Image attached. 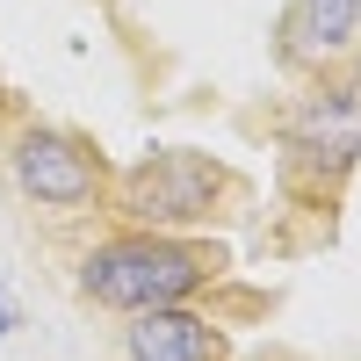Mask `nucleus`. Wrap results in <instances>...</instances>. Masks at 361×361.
I'll return each mask as SVG.
<instances>
[{"label": "nucleus", "mask_w": 361, "mask_h": 361, "mask_svg": "<svg viewBox=\"0 0 361 361\" xmlns=\"http://www.w3.org/2000/svg\"><path fill=\"white\" fill-rule=\"evenodd\" d=\"M80 296L94 311H152V304H202L209 289L231 282V253L209 231H137L116 224L109 238L80 253Z\"/></svg>", "instance_id": "nucleus-1"}, {"label": "nucleus", "mask_w": 361, "mask_h": 361, "mask_svg": "<svg viewBox=\"0 0 361 361\" xmlns=\"http://www.w3.org/2000/svg\"><path fill=\"white\" fill-rule=\"evenodd\" d=\"M275 145H282V188L296 195L318 217V231L333 238V202H340V180L361 159V87L325 66L304 80L282 116H275Z\"/></svg>", "instance_id": "nucleus-2"}, {"label": "nucleus", "mask_w": 361, "mask_h": 361, "mask_svg": "<svg viewBox=\"0 0 361 361\" xmlns=\"http://www.w3.org/2000/svg\"><path fill=\"white\" fill-rule=\"evenodd\" d=\"M246 202V173L195 152V145H159L130 166L109 173V209L102 217L137 224V231H209L231 224Z\"/></svg>", "instance_id": "nucleus-3"}, {"label": "nucleus", "mask_w": 361, "mask_h": 361, "mask_svg": "<svg viewBox=\"0 0 361 361\" xmlns=\"http://www.w3.org/2000/svg\"><path fill=\"white\" fill-rule=\"evenodd\" d=\"M109 173H116V159L73 123L22 116L8 130V180L44 217H102L109 209Z\"/></svg>", "instance_id": "nucleus-4"}, {"label": "nucleus", "mask_w": 361, "mask_h": 361, "mask_svg": "<svg viewBox=\"0 0 361 361\" xmlns=\"http://www.w3.org/2000/svg\"><path fill=\"white\" fill-rule=\"evenodd\" d=\"M123 354L130 361H231V333L202 304H152L123 318Z\"/></svg>", "instance_id": "nucleus-5"}, {"label": "nucleus", "mask_w": 361, "mask_h": 361, "mask_svg": "<svg viewBox=\"0 0 361 361\" xmlns=\"http://www.w3.org/2000/svg\"><path fill=\"white\" fill-rule=\"evenodd\" d=\"M354 37H361V0H289L275 15V58L304 80L340 66L354 51Z\"/></svg>", "instance_id": "nucleus-6"}, {"label": "nucleus", "mask_w": 361, "mask_h": 361, "mask_svg": "<svg viewBox=\"0 0 361 361\" xmlns=\"http://www.w3.org/2000/svg\"><path fill=\"white\" fill-rule=\"evenodd\" d=\"M15 333V304H8V296H0V340H8Z\"/></svg>", "instance_id": "nucleus-7"}]
</instances>
